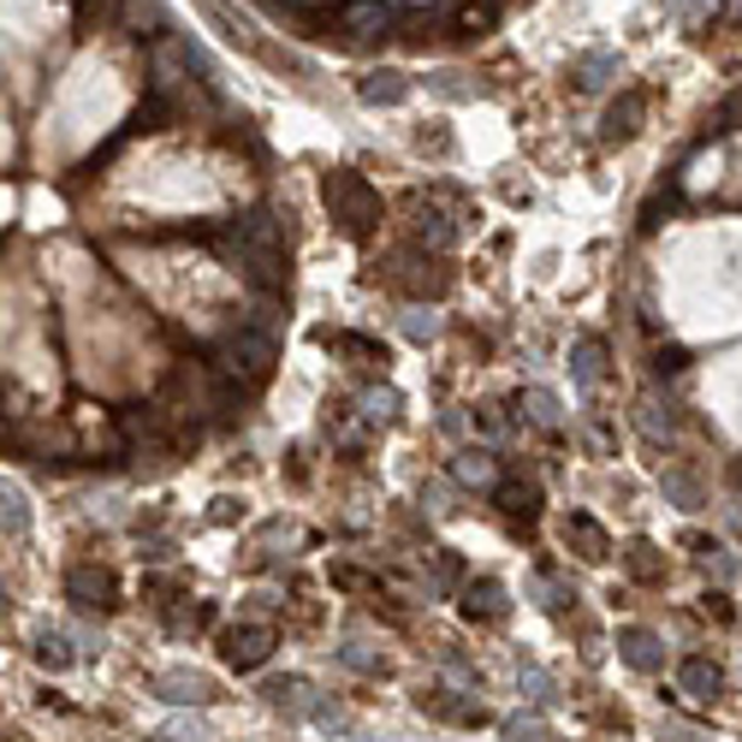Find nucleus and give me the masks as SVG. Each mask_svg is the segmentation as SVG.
I'll return each instance as SVG.
<instances>
[{"label":"nucleus","instance_id":"f257e3e1","mask_svg":"<svg viewBox=\"0 0 742 742\" xmlns=\"http://www.w3.org/2000/svg\"><path fill=\"white\" fill-rule=\"evenodd\" d=\"M220 250H227L255 285H268V291L285 285V232H280V220H273L268 209L232 220V227L220 232Z\"/></svg>","mask_w":742,"mask_h":742},{"label":"nucleus","instance_id":"f03ea898","mask_svg":"<svg viewBox=\"0 0 742 742\" xmlns=\"http://www.w3.org/2000/svg\"><path fill=\"white\" fill-rule=\"evenodd\" d=\"M321 202H327V214H333V227L344 238H369L374 227H381V191L351 167L321 172Z\"/></svg>","mask_w":742,"mask_h":742},{"label":"nucleus","instance_id":"7ed1b4c3","mask_svg":"<svg viewBox=\"0 0 742 742\" xmlns=\"http://www.w3.org/2000/svg\"><path fill=\"white\" fill-rule=\"evenodd\" d=\"M268 369H273V333H262V327H244V333H232V339H220L214 344V357H209V374L220 387H255V381H268Z\"/></svg>","mask_w":742,"mask_h":742},{"label":"nucleus","instance_id":"20e7f679","mask_svg":"<svg viewBox=\"0 0 742 742\" xmlns=\"http://www.w3.org/2000/svg\"><path fill=\"white\" fill-rule=\"evenodd\" d=\"M392 19H399V12H392L387 0H344L333 30H339L344 48H369V42H387L392 37Z\"/></svg>","mask_w":742,"mask_h":742},{"label":"nucleus","instance_id":"39448f33","mask_svg":"<svg viewBox=\"0 0 742 742\" xmlns=\"http://www.w3.org/2000/svg\"><path fill=\"white\" fill-rule=\"evenodd\" d=\"M66 594H72L78 606H101V612L119 606V582L108 564H72V571H66Z\"/></svg>","mask_w":742,"mask_h":742},{"label":"nucleus","instance_id":"423d86ee","mask_svg":"<svg viewBox=\"0 0 742 742\" xmlns=\"http://www.w3.org/2000/svg\"><path fill=\"white\" fill-rule=\"evenodd\" d=\"M220 653H227L232 671H255V665H268V653H273V630L268 624H238V630L220 635Z\"/></svg>","mask_w":742,"mask_h":742},{"label":"nucleus","instance_id":"0eeeda50","mask_svg":"<svg viewBox=\"0 0 742 742\" xmlns=\"http://www.w3.org/2000/svg\"><path fill=\"white\" fill-rule=\"evenodd\" d=\"M434 19L452 24V37H488L499 24V0H445Z\"/></svg>","mask_w":742,"mask_h":742},{"label":"nucleus","instance_id":"6e6552de","mask_svg":"<svg viewBox=\"0 0 742 742\" xmlns=\"http://www.w3.org/2000/svg\"><path fill=\"white\" fill-rule=\"evenodd\" d=\"M642 113H648V96L642 90H624L606 108V119H600V143H630V137L642 131Z\"/></svg>","mask_w":742,"mask_h":742},{"label":"nucleus","instance_id":"1a4fd4ad","mask_svg":"<svg viewBox=\"0 0 742 742\" xmlns=\"http://www.w3.org/2000/svg\"><path fill=\"white\" fill-rule=\"evenodd\" d=\"M387 268H392V280H399V285H410V291H434V298H440L445 285H452V273H445L440 262H428V255H410V250H399Z\"/></svg>","mask_w":742,"mask_h":742},{"label":"nucleus","instance_id":"9d476101","mask_svg":"<svg viewBox=\"0 0 742 742\" xmlns=\"http://www.w3.org/2000/svg\"><path fill=\"white\" fill-rule=\"evenodd\" d=\"M149 689H154L161 701H179V706H197V701H209V695H214L209 678H197V671H154Z\"/></svg>","mask_w":742,"mask_h":742},{"label":"nucleus","instance_id":"9b49d317","mask_svg":"<svg viewBox=\"0 0 742 742\" xmlns=\"http://www.w3.org/2000/svg\"><path fill=\"white\" fill-rule=\"evenodd\" d=\"M505 612H511V600L499 582H470L463 589V618H475V624H505Z\"/></svg>","mask_w":742,"mask_h":742},{"label":"nucleus","instance_id":"f8f14e48","mask_svg":"<svg viewBox=\"0 0 742 742\" xmlns=\"http://www.w3.org/2000/svg\"><path fill=\"white\" fill-rule=\"evenodd\" d=\"M493 505L505 511L511 523H534V517H541V488H534V481H499Z\"/></svg>","mask_w":742,"mask_h":742},{"label":"nucleus","instance_id":"ddd939ff","mask_svg":"<svg viewBox=\"0 0 742 742\" xmlns=\"http://www.w3.org/2000/svg\"><path fill=\"white\" fill-rule=\"evenodd\" d=\"M678 689H683V695H695V701H719L724 678H719V665L706 660V653H689V660L678 665Z\"/></svg>","mask_w":742,"mask_h":742},{"label":"nucleus","instance_id":"4468645a","mask_svg":"<svg viewBox=\"0 0 742 742\" xmlns=\"http://www.w3.org/2000/svg\"><path fill=\"white\" fill-rule=\"evenodd\" d=\"M564 547H576L582 552V559H589V564H600V559H606V552H612V541H606V529H600L594 523V517H564Z\"/></svg>","mask_w":742,"mask_h":742},{"label":"nucleus","instance_id":"2eb2a0df","mask_svg":"<svg viewBox=\"0 0 742 742\" xmlns=\"http://www.w3.org/2000/svg\"><path fill=\"white\" fill-rule=\"evenodd\" d=\"M618 653H624V660L635 665V671H660L665 665V648H660V635L653 630H618Z\"/></svg>","mask_w":742,"mask_h":742},{"label":"nucleus","instance_id":"dca6fc26","mask_svg":"<svg viewBox=\"0 0 742 742\" xmlns=\"http://www.w3.org/2000/svg\"><path fill=\"white\" fill-rule=\"evenodd\" d=\"M571 374H576V387H600V381H606V344H600L594 333L571 344Z\"/></svg>","mask_w":742,"mask_h":742},{"label":"nucleus","instance_id":"f3484780","mask_svg":"<svg viewBox=\"0 0 742 742\" xmlns=\"http://www.w3.org/2000/svg\"><path fill=\"white\" fill-rule=\"evenodd\" d=\"M357 96L369 101V108H399V101L410 96V78L404 72H369L357 83Z\"/></svg>","mask_w":742,"mask_h":742},{"label":"nucleus","instance_id":"a211bd4d","mask_svg":"<svg viewBox=\"0 0 742 742\" xmlns=\"http://www.w3.org/2000/svg\"><path fill=\"white\" fill-rule=\"evenodd\" d=\"M571 78H576V90H606V83L618 78V54L612 48H594V54H582L571 66Z\"/></svg>","mask_w":742,"mask_h":742},{"label":"nucleus","instance_id":"6ab92c4d","mask_svg":"<svg viewBox=\"0 0 742 742\" xmlns=\"http://www.w3.org/2000/svg\"><path fill=\"white\" fill-rule=\"evenodd\" d=\"M624 571H630L635 582H660V576H665V559L653 552V541H630V547H624Z\"/></svg>","mask_w":742,"mask_h":742},{"label":"nucleus","instance_id":"aec40b11","mask_svg":"<svg viewBox=\"0 0 742 742\" xmlns=\"http://www.w3.org/2000/svg\"><path fill=\"white\" fill-rule=\"evenodd\" d=\"M417 238H422L428 250H452L458 227H452V220H445L440 209H428V202H422V209H417Z\"/></svg>","mask_w":742,"mask_h":742},{"label":"nucleus","instance_id":"412c9836","mask_svg":"<svg viewBox=\"0 0 742 742\" xmlns=\"http://www.w3.org/2000/svg\"><path fill=\"white\" fill-rule=\"evenodd\" d=\"M422 713L452 719V724H481V706H475V701H452L445 689H434V695H422Z\"/></svg>","mask_w":742,"mask_h":742},{"label":"nucleus","instance_id":"4be33fe9","mask_svg":"<svg viewBox=\"0 0 742 742\" xmlns=\"http://www.w3.org/2000/svg\"><path fill=\"white\" fill-rule=\"evenodd\" d=\"M30 529V505L12 481H0V534H24Z\"/></svg>","mask_w":742,"mask_h":742},{"label":"nucleus","instance_id":"5701e85b","mask_svg":"<svg viewBox=\"0 0 742 742\" xmlns=\"http://www.w3.org/2000/svg\"><path fill=\"white\" fill-rule=\"evenodd\" d=\"M321 344H327V351L357 357V362H387V351H381V344H369V339H357V333H333V327L321 333Z\"/></svg>","mask_w":742,"mask_h":742},{"label":"nucleus","instance_id":"b1692460","mask_svg":"<svg viewBox=\"0 0 742 742\" xmlns=\"http://www.w3.org/2000/svg\"><path fill=\"white\" fill-rule=\"evenodd\" d=\"M119 12H126V0H78V30L90 37V30H108Z\"/></svg>","mask_w":742,"mask_h":742},{"label":"nucleus","instance_id":"393cba45","mask_svg":"<svg viewBox=\"0 0 742 742\" xmlns=\"http://www.w3.org/2000/svg\"><path fill=\"white\" fill-rule=\"evenodd\" d=\"M517 410H529L534 428H559V399H552L547 387H529L523 399H517Z\"/></svg>","mask_w":742,"mask_h":742},{"label":"nucleus","instance_id":"a878e982","mask_svg":"<svg viewBox=\"0 0 742 742\" xmlns=\"http://www.w3.org/2000/svg\"><path fill=\"white\" fill-rule=\"evenodd\" d=\"M262 695H268L273 706H285V713H303V706H309V683H303V678H273Z\"/></svg>","mask_w":742,"mask_h":742},{"label":"nucleus","instance_id":"bb28decb","mask_svg":"<svg viewBox=\"0 0 742 742\" xmlns=\"http://www.w3.org/2000/svg\"><path fill=\"white\" fill-rule=\"evenodd\" d=\"M37 660H42L48 671H66V665L78 660V653H72V642H66L60 630H42V635H37Z\"/></svg>","mask_w":742,"mask_h":742},{"label":"nucleus","instance_id":"cd10ccee","mask_svg":"<svg viewBox=\"0 0 742 742\" xmlns=\"http://www.w3.org/2000/svg\"><path fill=\"white\" fill-rule=\"evenodd\" d=\"M428 90H434L440 101H470V96H481V83L463 78V72H440V78H428Z\"/></svg>","mask_w":742,"mask_h":742},{"label":"nucleus","instance_id":"c85d7f7f","mask_svg":"<svg viewBox=\"0 0 742 742\" xmlns=\"http://www.w3.org/2000/svg\"><path fill=\"white\" fill-rule=\"evenodd\" d=\"M499 736H505V742H552V731L541 719H529V713H511L505 724H499Z\"/></svg>","mask_w":742,"mask_h":742},{"label":"nucleus","instance_id":"c756f323","mask_svg":"<svg viewBox=\"0 0 742 742\" xmlns=\"http://www.w3.org/2000/svg\"><path fill=\"white\" fill-rule=\"evenodd\" d=\"M665 493L678 499L683 511H695V505H701V481L689 475V470H665Z\"/></svg>","mask_w":742,"mask_h":742},{"label":"nucleus","instance_id":"7c9ffc66","mask_svg":"<svg viewBox=\"0 0 742 742\" xmlns=\"http://www.w3.org/2000/svg\"><path fill=\"white\" fill-rule=\"evenodd\" d=\"M362 417H369V422H392V417H399V392H362Z\"/></svg>","mask_w":742,"mask_h":742},{"label":"nucleus","instance_id":"2f4dec72","mask_svg":"<svg viewBox=\"0 0 742 742\" xmlns=\"http://www.w3.org/2000/svg\"><path fill=\"white\" fill-rule=\"evenodd\" d=\"M695 552L706 559V571H713L719 582H731V576H736V559H731V552H724L719 541H695Z\"/></svg>","mask_w":742,"mask_h":742},{"label":"nucleus","instance_id":"473e14b6","mask_svg":"<svg viewBox=\"0 0 742 742\" xmlns=\"http://www.w3.org/2000/svg\"><path fill=\"white\" fill-rule=\"evenodd\" d=\"M458 481H475V488H488V481H493V458H488V452H463V458H458Z\"/></svg>","mask_w":742,"mask_h":742},{"label":"nucleus","instance_id":"72a5a7b5","mask_svg":"<svg viewBox=\"0 0 742 742\" xmlns=\"http://www.w3.org/2000/svg\"><path fill=\"white\" fill-rule=\"evenodd\" d=\"M642 428H648V434H671V428H678V417H671V404H660V399L648 392V399H642Z\"/></svg>","mask_w":742,"mask_h":742},{"label":"nucleus","instance_id":"f704fd0d","mask_svg":"<svg viewBox=\"0 0 742 742\" xmlns=\"http://www.w3.org/2000/svg\"><path fill=\"white\" fill-rule=\"evenodd\" d=\"M404 333H410V339H434V333H440V315H434V309H422V303L404 309Z\"/></svg>","mask_w":742,"mask_h":742},{"label":"nucleus","instance_id":"c9c22d12","mask_svg":"<svg viewBox=\"0 0 742 742\" xmlns=\"http://www.w3.org/2000/svg\"><path fill=\"white\" fill-rule=\"evenodd\" d=\"M209 618H214L209 606H184V612H172V618H167V624H172V630H179V635H191V630H209Z\"/></svg>","mask_w":742,"mask_h":742},{"label":"nucleus","instance_id":"e433bc0d","mask_svg":"<svg viewBox=\"0 0 742 742\" xmlns=\"http://www.w3.org/2000/svg\"><path fill=\"white\" fill-rule=\"evenodd\" d=\"M445 499H452V488H445V481H428V488H422V505L434 511V517H445V511H452Z\"/></svg>","mask_w":742,"mask_h":742},{"label":"nucleus","instance_id":"4c0bfd02","mask_svg":"<svg viewBox=\"0 0 742 742\" xmlns=\"http://www.w3.org/2000/svg\"><path fill=\"white\" fill-rule=\"evenodd\" d=\"M167 736H179V742H209V724H197V719H179V724H167Z\"/></svg>","mask_w":742,"mask_h":742},{"label":"nucleus","instance_id":"58836bf2","mask_svg":"<svg viewBox=\"0 0 742 742\" xmlns=\"http://www.w3.org/2000/svg\"><path fill=\"white\" fill-rule=\"evenodd\" d=\"M706 7H713V0H665V12H671V19H701Z\"/></svg>","mask_w":742,"mask_h":742},{"label":"nucleus","instance_id":"ea45409f","mask_svg":"<svg viewBox=\"0 0 742 742\" xmlns=\"http://www.w3.org/2000/svg\"><path fill=\"white\" fill-rule=\"evenodd\" d=\"M678 369H689V357L678 351V344H665V351H660V374H678Z\"/></svg>","mask_w":742,"mask_h":742},{"label":"nucleus","instance_id":"a19ab883","mask_svg":"<svg viewBox=\"0 0 742 742\" xmlns=\"http://www.w3.org/2000/svg\"><path fill=\"white\" fill-rule=\"evenodd\" d=\"M706 612H713L719 624H731V600H724V594H706Z\"/></svg>","mask_w":742,"mask_h":742}]
</instances>
